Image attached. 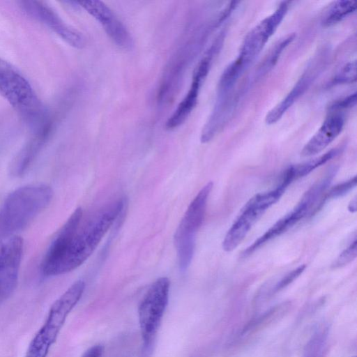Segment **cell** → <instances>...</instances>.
<instances>
[{
    "label": "cell",
    "mask_w": 357,
    "mask_h": 357,
    "mask_svg": "<svg viewBox=\"0 0 357 357\" xmlns=\"http://www.w3.org/2000/svg\"><path fill=\"white\" fill-rule=\"evenodd\" d=\"M123 206V199L114 202L81 229L82 209L76 208L47 248L40 264L43 275L65 274L81 266L96 250Z\"/></svg>",
    "instance_id": "cell-1"
},
{
    "label": "cell",
    "mask_w": 357,
    "mask_h": 357,
    "mask_svg": "<svg viewBox=\"0 0 357 357\" xmlns=\"http://www.w3.org/2000/svg\"><path fill=\"white\" fill-rule=\"evenodd\" d=\"M52 197V188L43 183L23 185L10 192L0 208V247L26 228Z\"/></svg>",
    "instance_id": "cell-2"
},
{
    "label": "cell",
    "mask_w": 357,
    "mask_h": 357,
    "mask_svg": "<svg viewBox=\"0 0 357 357\" xmlns=\"http://www.w3.org/2000/svg\"><path fill=\"white\" fill-rule=\"evenodd\" d=\"M0 94L29 125H44L43 107L26 78L7 61L0 59Z\"/></svg>",
    "instance_id": "cell-3"
},
{
    "label": "cell",
    "mask_w": 357,
    "mask_h": 357,
    "mask_svg": "<svg viewBox=\"0 0 357 357\" xmlns=\"http://www.w3.org/2000/svg\"><path fill=\"white\" fill-rule=\"evenodd\" d=\"M85 289L82 280L75 282L50 307L47 319L31 340L26 357H46L66 319Z\"/></svg>",
    "instance_id": "cell-4"
},
{
    "label": "cell",
    "mask_w": 357,
    "mask_h": 357,
    "mask_svg": "<svg viewBox=\"0 0 357 357\" xmlns=\"http://www.w3.org/2000/svg\"><path fill=\"white\" fill-rule=\"evenodd\" d=\"M213 182L207 183L188 206L174 236L181 270L185 271L193 257L197 233L202 226Z\"/></svg>",
    "instance_id": "cell-5"
},
{
    "label": "cell",
    "mask_w": 357,
    "mask_h": 357,
    "mask_svg": "<svg viewBox=\"0 0 357 357\" xmlns=\"http://www.w3.org/2000/svg\"><path fill=\"white\" fill-rule=\"evenodd\" d=\"M170 282L157 279L149 288L139 306V322L143 340V354L149 355L168 304Z\"/></svg>",
    "instance_id": "cell-6"
},
{
    "label": "cell",
    "mask_w": 357,
    "mask_h": 357,
    "mask_svg": "<svg viewBox=\"0 0 357 357\" xmlns=\"http://www.w3.org/2000/svg\"><path fill=\"white\" fill-rule=\"evenodd\" d=\"M286 189L283 185L278 183L274 189L252 197L227 232L222 241V249L226 252L236 249L258 219L280 199Z\"/></svg>",
    "instance_id": "cell-7"
},
{
    "label": "cell",
    "mask_w": 357,
    "mask_h": 357,
    "mask_svg": "<svg viewBox=\"0 0 357 357\" xmlns=\"http://www.w3.org/2000/svg\"><path fill=\"white\" fill-rule=\"evenodd\" d=\"M289 1H282L276 10L255 26L245 36L238 57L231 66L241 75L261 52L286 15Z\"/></svg>",
    "instance_id": "cell-8"
},
{
    "label": "cell",
    "mask_w": 357,
    "mask_h": 357,
    "mask_svg": "<svg viewBox=\"0 0 357 357\" xmlns=\"http://www.w3.org/2000/svg\"><path fill=\"white\" fill-rule=\"evenodd\" d=\"M321 197V192L315 186H311L303 195L294 208L278 220L263 235L259 237L252 245L242 253L243 257H246L256 251L260 247L272 239L280 236L294 225L317 209Z\"/></svg>",
    "instance_id": "cell-9"
},
{
    "label": "cell",
    "mask_w": 357,
    "mask_h": 357,
    "mask_svg": "<svg viewBox=\"0 0 357 357\" xmlns=\"http://www.w3.org/2000/svg\"><path fill=\"white\" fill-rule=\"evenodd\" d=\"M23 246V239L19 236H14L0 247V303L6 300L16 288Z\"/></svg>",
    "instance_id": "cell-10"
},
{
    "label": "cell",
    "mask_w": 357,
    "mask_h": 357,
    "mask_svg": "<svg viewBox=\"0 0 357 357\" xmlns=\"http://www.w3.org/2000/svg\"><path fill=\"white\" fill-rule=\"evenodd\" d=\"M216 50L217 47L212 45L199 63L194 71L189 90L167 119L165 124L166 129L174 130L178 128L186 121L193 111L197 103L200 88L209 72L213 57Z\"/></svg>",
    "instance_id": "cell-11"
},
{
    "label": "cell",
    "mask_w": 357,
    "mask_h": 357,
    "mask_svg": "<svg viewBox=\"0 0 357 357\" xmlns=\"http://www.w3.org/2000/svg\"><path fill=\"white\" fill-rule=\"evenodd\" d=\"M77 3L100 23L116 46L127 50L132 48L134 41L130 33L109 7L96 0Z\"/></svg>",
    "instance_id": "cell-12"
},
{
    "label": "cell",
    "mask_w": 357,
    "mask_h": 357,
    "mask_svg": "<svg viewBox=\"0 0 357 357\" xmlns=\"http://www.w3.org/2000/svg\"><path fill=\"white\" fill-rule=\"evenodd\" d=\"M20 6L25 13L47 25L70 45L77 49L85 46L84 36L64 23L54 11L44 3L36 1H22Z\"/></svg>",
    "instance_id": "cell-13"
},
{
    "label": "cell",
    "mask_w": 357,
    "mask_h": 357,
    "mask_svg": "<svg viewBox=\"0 0 357 357\" xmlns=\"http://www.w3.org/2000/svg\"><path fill=\"white\" fill-rule=\"evenodd\" d=\"M344 123V119L340 114H332L328 116L305 144L301 152V156H313L323 151L341 133Z\"/></svg>",
    "instance_id": "cell-14"
},
{
    "label": "cell",
    "mask_w": 357,
    "mask_h": 357,
    "mask_svg": "<svg viewBox=\"0 0 357 357\" xmlns=\"http://www.w3.org/2000/svg\"><path fill=\"white\" fill-rule=\"evenodd\" d=\"M318 65H312L303 74L290 92L277 105L275 106L266 116L267 124L275 123L288 110L289 107L305 93L316 78Z\"/></svg>",
    "instance_id": "cell-15"
},
{
    "label": "cell",
    "mask_w": 357,
    "mask_h": 357,
    "mask_svg": "<svg viewBox=\"0 0 357 357\" xmlns=\"http://www.w3.org/2000/svg\"><path fill=\"white\" fill-rule=\"evenodd\" d=\"M46 128L38 131L36 136L17 153L10 165V174L15 177L24 175L40 151L49 131Z\"/></svg>",
    "instance_id": "cell-16"
},
{
    "label": "cell",
    "mask_w": 357,
    "mask_h": 357,
    "mask_svg": "<svg viewBox=\"0 0 357 357\" xmlns=\"http://www.w3.org/2000/svg\"><path fill=\"white\" fill-rule=\"evenodd\" d=\"M337 154V149H332L317 158L290 166L283 172L280 181L289 186L294 181L307 176L314 169L326 163Z\"/></svg>",
    "instance_id": "cell-17"
},
{
    "label": "cell",
    "mask_w": 357,
    "mask_h": 357,
    "mask_svg": "<svg viewBox=\"0 0 357 357\" xmlns=\"http://www.w3.org/2000/svg\"><path fill=\"white\" fill-rule=\"evenodd\" d=\"M291 307L289 302H284L273 306L263 312L258 317L248 322L242 331V334L245 335L259 331L275 321L282 318L288 312Z\"/></svg>",
    "instance_id": "cell-18"
},
{
    "label": "cell",
    "mask_w": 357,
    "mask_h": 357,
    "mask_svg": "<svg viewBox=\"0 0 357 357\" xmlns=\"http://www.w3.org/2000/svg\"><path fill=\"white\" fill-rule=\"evenodd\" d=\"M328 331V327L324 324L314 330L305 347L303 357L325 356Z\"/></svg>",
    "instance_id": "cell-19"
},
{
    "label": "cell",
    "mask_w": 357,
    "mask_h": 357,
    "mask_svg": "<svg viewBox=\"0 0 357 357\" xmlns=\"http://www.w3.org/2000/svg\"><path fill=\"white\" fill-rule=\"evenodd\" d=\"M356 8V3L354 1H335L326 11L322 24L324 26H333L355 12Z\"/></svg>",
    "instance_id": "cell-20"
},
{
    "label": "cell",
    "mask_w": 357,
    "mask_h": 357,
    "mask_svg": "<svg viewBox=\"0 0 357 357\" xmlns=\"http://www.w3.org/2000/svg\"><path fill=\"white\" fill-rule=\"evenodd\" d=\"M356 176H354L349 180L333 186L325 195V197L322 198L319 206H321L324 202L328 199L337 198L346 195L356 187Z\"/></svg>",
    "instance_id": "cell-21"
},
{
    "label": "cell",
    "mask_w": 357,
    "mask_h": 357,
    "mask_svg": "<svg viewBox=\"0 0 357 357\" xmlns=\"http://www.w3.org/2000/svg\"><path fill=\"white\" fill-rule=\"evenodd\" d=\"M356 79V62L348 63L333 79V84L352 83Z\"/></svg>",
    "instance_id": "cell-22"
},
{
    "label": "cell",
    "mask_w": 357,
    "mask_h": 357,
    "mask_svg": "<svg viewBox=\"0 0 357 357\" xmlns=\"http://www.w3.org/2000/svg\"><path fill=\"white\" fill-rule=\"evenodd\" d=\"M306 266L305 264L298 266L296 268L287 273L278 280L271 289V294H275L292 283L304 271Z\"/></svg>",
    "instance_id": "cell-23"
},
{
    "label": "cell",
    "mask_w": 357,
    "mask_h": 357,
    "mask_svg": "<svg viewBox=\"0 0 357 357\" xmlns=\"http://www.w3.org/2000/svg\"><path fill=\"white\" fill-rule=\"evenodd\" d=\"M357 255V241L355 238L354 241L345 248L337 257L333 267L339 268L347 265L351 262L356 257Z\"/></svg>",
    "instance_id": "cell-24"
},
{
    "label": "cell",
    "mask_w": 357,
    "mask_h": 357,
    "mask_svg": "<svg viewBox=\"0 0 357 357\" xmlns=\"http://www.w3.org/2000/svg\"><path fill=\"white\" fill-rule=\"evenodd\" d=\"M356 102V93H354L349 96L334 102L331 106V109H342L353 107Z\"/></svg>",
    "instance_id": "cell-25"
},
{
    "label": "cell",
    "mask_w": 357,
    "mask_h": 357,
    "mask_svg": "<svg viewBox=\"0 0 357 357\" xmlns=\"http://www.w3.org/2000/svg\"><path fill=\"white\" fill-rule=\"evenodd\" d=\"M103 347L101 344H96L89 348L81 357H102Z\"/></svg>",
    "instance_id": "cell-26"
},
{
    "label": "cell",
    "mask_w": 357,
    "mask_h": 357,
    "mask_svg": "<svg viewBox=\"0 0 357 357\" xmlns=\"http://www.w3.org/2000/svg\"><path fill=\"white\" fill-rule=\"evenodd\" d=\"M348 208L351 212H355L356 211V198H354L353 200H351V202H350V204L348 206Z\"/></svg>",
    "instance_id": "cell-27"
},
{
    "label": "cell",
    "mask_w": 357,
    "mask_h": 357,
    "mask_svg": "<svg viewBox=\"0 0 357 357\" xmlns=\"http://www.w3.org/2000/svg\"><path fill=\"white\" fill-rule=\"evenodd\" d=\"M353 357H356V356H353Z\"/></svg>",
    "instance_id": "cell-28"
}]
</instances>
